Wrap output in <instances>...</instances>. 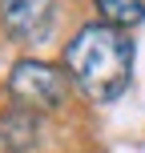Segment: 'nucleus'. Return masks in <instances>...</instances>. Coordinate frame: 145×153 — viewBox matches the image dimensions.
Listing matches in <instances>:
<instances>
[{
  "mask_svg": "<svg viewBox=\"0 0 145 153\" xmlns=\"http://www.w3.org/2000/svg\"><path fill=\"white\" fill-rule=\"evenodd\" d=\"M65 69L73 85L97 105L117 101L133 81V40L117 24H85L65 48Z\"/></svg>",
  "mask_w": 145,
  "mask_h": 153,
  "instance_id": "nucleus-1",
  "label": "nucleus"
},
{
  "mask_svg": "<svg viewBox=\"0 0 145 153\" xmlns=\"http://www.w3.org/2000/svg\"><path fill=\"white\" fill-rule=\"evenodd\" d=\"M8 93L16 97V105L45 113V109H57L65 101L69 81L61 76V69H53L45 61H16L12 73H8Z\"/></svg>",
  "mask_w": 145,
  "mask_h": 153,
  "instance_id": "nucleus-2",
  "label": "nucleus"
},
{
  "mask_svg": "<svg viewBox=\"0 0 145 153\" xmlns=\"http://www.w3.org/2000/svg\"><path fill=\"white\" fill-rule=\"evenodd\" d=\"M0 20L8 36L20 45H40L53 32L57 20V0H0Z\"/></svg>",
  "mask_w": 145,
  "mask_h": 153,
  "instance_id": "nucleus-3",
  "label": "nucleus"
},
{
  "mask_svg": "<svg viewBox=\"0 0 145 153\" xmlns=\"http://www.w3.org/2000/svg\"><path fill=\"white\" fill-rule=\"evenodd\" d=\"M36 133H40V117H36V109H28V105H12V109H4V113H0V141H4L12 153L32 149V145H36Z\"/></svg>",
  "mask_w": 145,
  "mask_h": 153,
  "instance_id": "nucleus-4",
  "label": "nucleus"
},
{
  "mask_svg": "<svg viewBox=\"0 0 145 153\" xmlns=\"http://www.w3.org/2000/svg\"><path fill=\"white\" fill-rule=\"evenodd\" d=\"M93 4L105 16V24H117V28H129V24L145 20V0H93Z\"/></svg>",
  "mask_w": 145,
  "mask_h": 153,
  "instance_id": "nucleus-5",
  "label": "nucleus"
}]
</instances>
